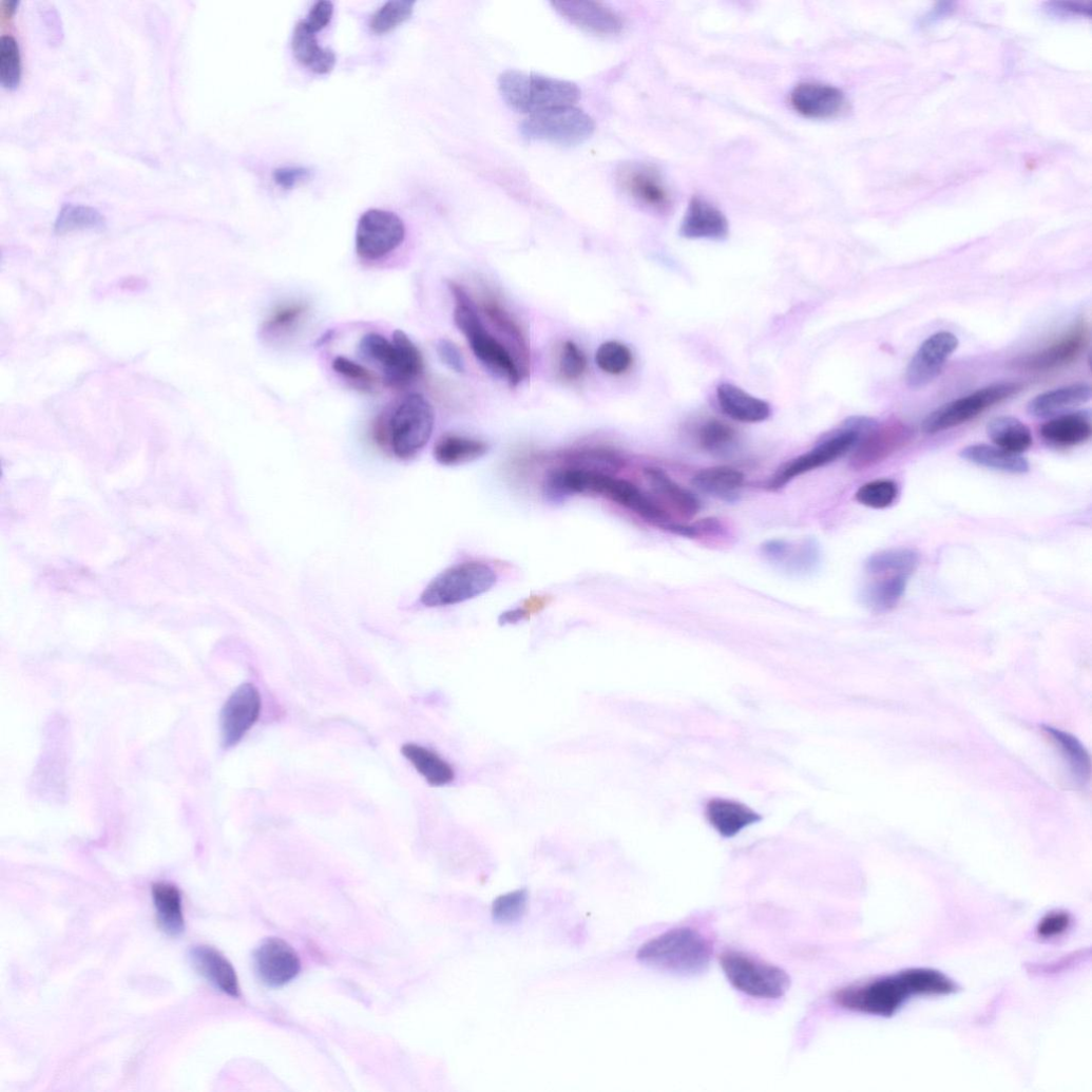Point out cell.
<instances>
[{
	"instance_id": "obj_42",
	"label": "cell",
	"mask_w": 1092,
	"mask_h": 1092,
	"mask_svg": "<svg viewBox=\"0 0 1092 1092\" xmlns=\"http://www.w3.org/2000/svg\"><path fill=\"white\" fill-rule=\"evenodd\" d=\"M416 2L413 0H392L379 8L370 20V30L377 35H384L405 23L414 14Z\"/></svg>"
},
{
	"instance_id": "obj_24",
	"label": "cell",
	"mask_w": 1092,
	"mask_h": 1092,
	"mask_svg": "<svg viewBox=\"0 0 1092 1092\" xmlns=\"http://www.w3.org/2000/svg\"><path fill=\"white\" fill-rule=\"evenodd\" d=\"M679 233L689 240H724L729 234L725 215L702 197H693L681 225Z\"/></svg>"
},
{
	"instance_id": "obj_29",
	"label": "cell",
	"mask_w": 1092,
	"mask_h": 1092,
	"mask_svg": "<svg viewBox=\"0 0 1092 1092\" xmlns=\"http://www.w3.org/2000/svg\"><path fill=\"white\" fill-rule=\"evenodd\" d=\"M707 819L723 837L732 838L761 818L747 806L734 801L716 799L707 805Z\"/></svg>"
},
{
	"instance_id": "obj_20",
	"label": "cell",
	"mask_w": 1092,
	"mask_h": 1092,
	"mask_svg": "<svg viewBox=\"0 0 1092 1092\" xmlns=\"http://www.w3.org/2000/svg\"><path fill=\"white\" fill-rule=\"evenodd\" d=\"M793 110L810 119H832L845 112L847 99L838 88L819 82H804L790 93Z\"/></svg>"
},
{
	"instance_id": "obj_34",
	"label": "cell",
	"mask_w": 1092,
	"mask_h": 1092,
	"mask_svg": "<svg viewBox=\"0 0 1092 1092\" xmlns=\"http://www.w3.org/2000/svg\"><path fill=\"white\" fill-rule=\"evenodd\" d=\"M960 457L978 466L1009 474H1026L1030 471V463L1024 457L998 446L971 445L960 452Z\"/></svg>"
},
{
	"instance_id": "obj_47",
	"label": "cell",
	"mask_w": 1092,
	"mask_h": 1092,
	"mask_svg": "<svg viewBox=\"0 0 1092 1092\" xmlns=\"http://www.w3.org/2000/svg\"><path fill=\"white\" fill-rule=\"evenodd\" d=\"M529 895L525 889L506 893L492 905V917L496 923L511 925L519 922L526 913Z\"/></svg>"
},
{
	"instance_id": "obj_44",
	"label": "cell",
	"mask_w": 1092,
	"mask_h": 1092,
	"mask_svg": "<svg viewBox=\"0 0 1092 1092\" xmlns=\"http://www.w3.org/2000/svg\"><path fill=\"white\" fill-rule=\"evenodd\" d=\"M899 486L887 479L874 480L863 484L856 493V500L861 505L873 510H885L896 502Z\"/></svg>"
},
{
	"instance_id": "obj_35",
	"label": "cell",
	"mask_w": 1092,
	"mask_h": 1092,
	"mask_svg": "<svg viewBox=\"0 0 1092 1092\" xmlns=\"http://www.w3.org/2000/svg\"><path fill=\"white\" fill-rule=\"evenodd\" d=\"M907 575H890L865 587L861 593L862 605L875 614L895 610L906 591Z\"/></svg>"
},
{
	"instance_id": "obj_36",
	"label": "cell",
	"mask_w": 1092,
	"mask_h": 1092,
	"mask_svg": "<svg viewBox=\"0 0 1092 1092\" xmlns=\"http://www.w3.org/2000/svg\"><path fill=\"white\" fill-rule=\"evenodd\" d=\"M487 451L488 446L483 441L458 435H445L436 443L434 457L442 465L456 466L478 460Z\"/></svg>"
},
{
	"instance_id": "obj_14",
	"label": "cell",
	"mask_w": 1092,
	"mask_h": 1092,
	"mask_svg": "<svg viewBox=\"0 0 1092 1092\" xmlns=\"http://www.w3.org/2000/svg\"><path fill=\"white\" fill-rule=\"evenodd\" d=\"M1089 344V328L1084 322L1062 337L1035 352L1018 357L1012 362L1015 369L1028 372L1049 371L1076 361Z\"/></svg>"
},
{
	"instance_id": "obj_30",
	"label": "cell",
	"mask_w": 1092,
	"mask_h": 1092,
	"mask_svg": "<svg viewBox=\"0 0 1092 1092\" xmlns=\"http://www.w3.org/2000/svg\"><path fill=\"white\" fill-rule=\"evenodd\" d=\"M291 45L295 59L318 74H328L336 66L334 52L322 47L317 34L310 32L303 22L296 24Z\"/></svg>"
},
{
	"instance_id": "obj_10",
	"label": "cell",
	"mask_w": 1092,
	"mask_h": 1092,
	"mask_svg": "<svg viewBox=\"0 0 1092 1092\" xmlns=\"http://www.w3.org/2000/svg\"><path fill=\"white\" fill-rule=\"evenodd\" d=\"M1022 389L1023 384L1020 382L996 383L980 388L931 414L923 422V432L936 435L960 426L986 409L1011 399Z\"/></svg>"
},
{
	"instance_id": "obj_16",
	"label": "cell",
	"mask_w": 1092,
	"mask_h": 1092,
	"mask_svg": "<svg viewBox=\"0 0 1092 1092\" xmlns=\"http://www.w3.org/2000/svg\"><path fill=\"white\" fill-rule=\"evenodd\" d=\"M262 698L250 683L241 685L226 703L221 716L222 743L225 749L235 747L260 719Z\"/></svg>"
},
{
	"instance_id": "obj_18",
	"label": "cell",
	"mask_w": 1092,
	"mask_h": 1092,
	"mask_svg": "<svg viewBox=\"0 0 1092 1092\" xmlns=\"http://www.w3.org/2000/svg\"><path fill=\"white\" fill-rule=\"evenodd\" d=\"M253 962L258 978L272 988L289 983L302 970L300 955L280 938L264 940L254 952Z\"/></svg>"
},
{
	"instance_id": "obj_54",
	"label": "cell",
	"mask_w": 1092,
	"mask_h": 1092,
	"mask_svg": "<svg viewBox=\"0 0 1092 1092\" xmlns=\"http://www.w3.org/2000/svg\"><path fill=\"white\" fill-rule=\"evenodd\" d=\"M311 176L312 171L305 167H284L275 169L272 173L274 183L283 189H291Z\"/></svg>"
},
{
	"instance_id": "obj_19",
	"label": "cell",
	"mask_w": 1092,
	"mask_h": 1092,
	"mask_svg": "<svg viewBox=\"0 0 1092 1092\" xmlns=\"http://www.w3.org/2000/svg\"><path fill=\"white\" fill-rule=\"evenodd\" d=\"M958 346L957 337L951 332H939L928 338L907 367V385L913 389H921L931 384Z\"/></svg>"
},
{
	"instance_id": "obj_51",
	"label": "cell",
	"mask_w": 1092,
	"mask_h": 1092,
	"mask_svg": "<svg viewBox=\"0 0 1092 1092\" xmlns=\"http://www.w3.org/2000/svg\"><path fill=\"white\" fill-rule=\"evenodd\" d=\"M332 368L342 377L357 382L364 387H370L376 383V377L370 370L348 358H336L332 363Z\"/></svg>"
},
{
	"instance_id": "obj_33",
	"label": "cell",
	"mask_w": 1092,
	"mask_h": 1092,
	"mask_svg": "<svg viewBox=\"0 0 1092 1092\" xmlns=\"http://www.w3.org/2000/svg\"><path fill=\"white\" fill-rule=\"evenodd\" d=\"M152 897L162 932L171 937L180 936L185 932V919L179 889L171 883L158 882L152 887Z\"/></svg>"
},
{
	"instance_id": "obj_27",
	"label": "cell",
	"mask_w": 1092,
	"mask_h": 1092,
	"mask_svg": "<svg viewBox=\"0 0 1092 1092\" xmlns=\"http://www.w3.org/2000/svg\"><path fill=\"white\" fill-rule=\"evenodd\" d=\"M1091 400V387L1078 383L1042 392L1028 405L1030 416L1046 419L1084 405Z\"/></svg>"
},
{
	"instance_id": "obj_2",
	"label": "cell",
	"mask_w": 1092,
	"mask_h": 1092,
	"mask_svg": "<svg viewBox=\"0 0 1092 1092\" xmlns=\"http://www.w3.org/2000/svg\"><path fill=\"white\" fill-rule=\"evenodd\" d=\"M917 996H925L924 980L921 969L912 968L862 984L842 988L834 995V1001L843 1010L889 1018L911 997Z\"/></svg>"
},
{
	"instance_id": "obj_45",
	"label": "cell",
	"mask_w": 1092,
	"mask_h": 1092,
	"mask_svg": "<svg viewBox=\"0 0 1092 1092\" xmlns=\"http://www.w3.org/2000/svg\"><path fill=\"white\" fill-rule=\"evenodd\" d=\"M309 307L303 303H292L279 307L263 325V333L267 337H280L292 331L308 313Z\"/></svg>"
},
{
	"instance_id": "obj_41",
	"label": "cell",
	"mask_w": 1092,
	"mask_h": 1092,
	"mask_svg": "<svg viewBox=\"0 0 1092 1092\" xmlns=\"http://www.w3.org/2000/svg\"><path fill=\"white\" fill-rule=\"evenodd\" d=\"M1046 732L1061 749L1075 779L1079 782L1087 781L1090 774V759L1081 744L1072 735L1053 728H1046Z\"/></svg>"
},
{
	"instance_id": "obj_11",
	"label": "cell",
	"mask_w": 1092,
	"mask_h": 1092,
	"mask_svg": "<svg viewBox=\"0 0 1092 1092\" xmlns=\"http://www.w3.org/2000/svg\"><path fill=\"white\" fill-rule=\"evenodd\" d=\"M862 436L848 425L825 438L810 452L791 459L778 468L767 487L778 491L791 480L825 466L854 449Z\"/></svg>"
},
{
	"instance_id": "obj_38",
	"label": "cell",
	"mask_w": 1092,
	"mask_h": 1092,
	"mask_svg": "<svg viewBox=\"0 0 1092 1092\" xmlns=\"http://www.w3.org/2000/svg\"><path fill=\"white\" fill-rule=\"evenodd\" d=\"M402 753L433 786H443L455 779L452 766L439 754L423 746L406 744L402 748Z\"/></svg>"
},
{
	"instance_id": "obj_8",
	"label": "cell",
	"mask_w": 1092,
	"mask_h": 1092,
	"mask_svg": "<svg viewBox=\"0 0 1092 1092\" xmlns=\"http://www.w3.org/2000/svg\"><path fill=\"white\" fill-rule=\"evenodd\" d=\"M721 966L736 990L754 999H780L790 985V978L784 970L741 952L724 953Z\"/></svg>"
},
{
	"instance_id": "obj_52",
	"label": "cell",
	"mask_w": 1092,
	"mask_h": 1092,
	"mask_svg": "<svg viewBox=\"0 0 1092 1092\" xmlns=\"http://www.w3.org/2000/svg\"><path fill=\"white\" fill-rule=\"evenodd\" d=\"M1069 913L1055 911L1046 915L1037 925V935L1042 939H1054L1064 935L1071 926Z\"/></svg>"
},
{
	"instance_id": "obj_49",
	"label": "cell",
	"mask_w": 1092,
	"mask_h": 1092,
	"mask_svg": "<svg viewBox=\"0 0 1092 1092\" xmlns=\"http://www.w3.org/2000/svg\"><path fill=\"white\" fill-rule=\"evenodd\" d=\"M587 358L583 351L572 341H566L560 348L558 370L569 381L580 379L587 370Z\"/></svg>"
},
{
	"instance_id": "obj_6",
	"label": "cell",
	"mask_w": 1092,
	"mask_h": 1092,
	"mask_svg": "<svg viewBox=\"0 0 1092 1092\" xmlns=\"http://www.w3.org/2000/svg\"><path fill=\"white\" fill-rule=\"evenodd\" d=\"M498 581L493 568L480 561L457 563L435 577L420 601L426 608L457 606L479 597Z\"/></svg>"
},
{
	"instance_id": "obj_46",
	"label": "cell",
	"mask_w": 1092,
	"mask_h": 1092,
	"mask_svg": "<svg viewBox=\"0 0 1092 1092\" xmlns=\"http://www.w3.org/2000/svg\"><path fill=\"white\" fill-rule=\"evenodd\" d=\"M633 361L631 349L617 341L604 343L595 353V362L599 368L613 376L626 373L633 365Z\"/></svg>"
},
{
	"instance_id": "obj_12",
	"label": "cell",
	"mask_w": 1092,
	"mask_h": 1092,
	"mask_svg": "<svg viewBox=\"0 0 1092 1092\" xmlns=\"http://www.w3.org/2000/svg\"><path fill=\"white\" fill-rule=\"evenodd\" d=\"M405 236L406 228L400 216L382 210H369L358 223L356 252L363 260H380L399 248Z\"/></svg>"
},
{
	"instance_id": "obj_7",
	"label": "cell",
	"mask_w": 1092,
	"mask_h": 1092,
	"mask_svg": "<svg viewBox=\"0 0 1092 1092\" xmlns=\"http://www.w3.org/2000/svg\"><path fill=\"white\" fill-rule=\"evenodd\" d=\"M435 411L426 397L413 392L388 416V449L397 459L416 458L428 444L435 428Z\"/></svg>"
},
{
	"instance_id": "obj_5",
	"label": "cell",
	"mask_w": 1092,
	"mask_h": 1092,
	"mask_svg": "<svg viewBox=\"0 0 1092 1092\" xmlns=\"http://www.w3.org/2000/svg\"><path fill=\"white\" fill-rule=\"evenodd\" d=\"M499 90L513 110L535 115L553 109L573 107L580 89L572 81L537 73L509 70L499 78Z\"/></svg>"
},
{
	"instance_id": "obj_55",
	"label": "cell",
	"mask_w": 1092,
	"mask_h": 1092,
	"mask_svg": "<svg viewBox=\"0 0 1092 1092\" xmlns=\"http://www.w3.org/2000/svg\"><path fill=\"white\" fill-rule=\"evenodd\" d=\"M437 353L441 362L451 370L462 373L465 371V361L460 349L449 340L438 341Z\"/></svg>"
},
{
	"instance_id": "obj_23",
	"label": "cell",
	"mask_w": 1092,
	"mask_h": 1092,
	"mask_svg": "<svg viewBox=\"0 0 1092 1092\" xmlns=\"http://www.w3.org/2000/svg\"><path fill=\"white\" fill-rule=\"evenodd\" d=\"M188 957L194 970L224 994L241 997L236 971L221 952L211 946L196 945L190 949Z\"/></svg>"
},
{
	"instance_id": "obj_21",
	"label": "cell",
	"mask_w": 1092,
	"mask_h": 1092,
	"mask_svg": "<svg viewBox=\"0 0 1092 1092\" xmlns=\"http://www.w3.org/2000/svg\"><path fill=\"white\" fill-rule=\"evenodd\" d=\"M481 311L491 327L498 332L502 342L512 352L524 377L530 372L531 355L528 339L518 322L510 311L490 293L481 301Z\"/></svg>"
},
{
	"instance_id": "obj_26",
	"label": "cell",
	"mask_w": 1092,
	"mask_h": 1092,
	"mask_svg": "<svg viewBox=\"0 0 1092 1092\" xmlns=\"http://www.w3.org/2000/svg\"><path fill=\"white\" fill-rule=\"evenodd\" d=\"M646 477L658 498L682 518L696 516L702 504L696 495L681 486L660 468H647Z\"/></svg>"
},
{
	"instance_id": "obj_50",
	"label": "cell",
	"mask_w": 1092,
	"mask_h": 1092,
	"mask_svg": "<svg viewBox=\"0 0 1092 1092\" xmlns=\"http://www.w3.org/2000/svg\"><path fill=\"white\" fill-rule=\"evenodd\" d=\"M392 349V342L387 341L378 333L364 336L359 344V352L367 360L378 363L383 367Z\"/></svg>"
},
{
	"instance_id": "obj_17",
	"label": "cell",
	"mask_w": 1092,
	"mask_h": 1092,
	"mask_svg": "<svg viewBox=\"0 0 1092 1092\" xmlns=\"http://www.w3.org/2000/svg\"><path fill=\"white\" fill-rule=\"evenodd\" d=\"M553 9L576 27L598 36H614L625 28L622 16L604 3L555 0Z\"/></svg>"
},
{
	"instance_id": "obj_37",
	"label": "cell",
	"mask_w": 1092,
	"mask_h": 1092,
	"mask_svg": "<svg viewBox=\"0 0 1092 1092\" xmlns=\"http://www.w3.org/2000/svg\"><path fill=\"white\" fill-rule=\"evenodd\" d=\"M985 430L992 442L1013 454L1020 455L1033 444L1030 428L1016 418H996L988 423Z\"/></svg>"
},
{
	"instance_id": "obj_58",
	"label": "cell",
	"mask_w": 1092,
	"mask_h": 1092,
	"mask_svg": "<svg viewBox=\"0 0 1092 1092\" xmlns=\"http://www.w3.org/2000/svg\"><path fill=\"white\" fill-rule=\"evenodd\" d=\"M526 613L524 611H514L503 615L504 622H516L522 619Z\"/></svg>"
},
{
	"instance_id": "obj_3",
	"label": "cell",
	"mask_w": 1092,
	"mask_h": 1092,
	"mask_svg": "<svg viewBox=\"0 0 1092 1092\" xmlns=\"http://www.w3.org/2000/svg\"><path fill=\"white\" fill-rule=\"evenodd\" d=\"M448 287L455 301V324L476 359L495 377L518 386L525 377L512 352L486 328L467 291L455 282Z\"/></svg>"
},
{
	"instance_id": "obj_40",
	"label": "cell",
	"mask_w": 1092,
	"mask_h": 1092,
	"mask_svg": "<svg viewBox=\"0 0 1092 1092\" xmlns=\"http://www.w3.org/2000/svg\"><path fill=\"white\" fill-rule=\"evenodd\" d=\"M920 555L913 549H890L871 555L865 562L870 574L907 575L918 568Z\"/></svg>"
},
{
	"instance_id": "obj_48",
	"label": "cell",
	"mask_w": 1092,
	"mask_h": 1092,
	"mask_svg": "<svg viewBox=\"0 0 1092 1092\" xmlns=\"http://www.w3.org/2000/svg\"><path fill=\"white\" fill-rule=\"evenodd\" d=\"M735 430L725 422L708 421L698 433L701 446L710 453L721 454L728 451L735 441Z\"/></svg>"
},
{
	"instance_id": "obj_57",
	"label": "cell",
	"mask_w": 1092,
	"mask_h": 1092,
	"mask_svg": "<svg viewBox=\"0 0 1092 1092\" xmlns=\"http://www.w3.org/2000/svg\"><path fill=\"white\" fill-rule=\"evenodd\" d=\"M18 5H19V3L15 2V0H13V2H12V0H9V2H5L4 3L2 11H3L5 19H11L15 15Z\"/></svg>"
},
{
	"instance_id": "obj_22",
	"label": "cell",
	"mask_w": 1092,
	"mask_h": 1092,
	"mask_svg": "<svg viewBox=\"0 0 1092 1092\" xmlns=\"http://www.w3.org/2000/svg\"><path fill=\"white\" fill-rule=\"evenodd\" d=\"M392 349L382 367L384 382L390 387H404L416 381L424 371L422 352L402 330L392 334Z\"/></svg>"
},
{
	"instance_id": "obj_25",
	"label": "cell",
	"mask_w": 1092,
	"mask_h": 1092,
	"mask_svg": "<svg viewBox=\"0 0 1092 1092\" xmlns=\"http://www.w3.org/2000/svg\"><path fill=\"white\" fill-rule=\"evenodd\" d=\"M717 399L723 413L737 422L761 423L771 415L768 403L731 383L717 387Z\"/></svg>"
},
{
	"instance_id": "obj_43",
	"label": "cell",
	"mask_w": 1092,
	"mask_h": 1092,
	"mask_svg": "<svg viewBox=\"0 0 1092 1092\" xmlns=\"http://www.w3.org/2000/svg\"><path fill=\"white\" fill-rule=\"evenodd\" d=\"M22 79V62L18 42L11 36L0 39V83L16 90Z\"/></svg>"
},
{
	"instance_id": "obj_1",
	"label": "cell",
	"mask_w": 1092,
	"mask_h": 1092,
	"mask_svg": "<svg viewBox=\"0 0 1092 1092\" xmlns=\"http://www.w3.org/2000/svg\"><path fill=\"white\" fill-rule=\"evenodd\" d=\"M549 488L556 494L601 496L665 530L672 521L662 504L634 483L608 474L586 470H560L550 477Z\"/></svg>"
},
{
	"instance_id": "obj_32",
	"label": "cell",
	"mask_w": 1092,
	"mask_h": 1092,
	"mask_svg": "<svg viewBox=\"0 0 1092 1092\" xmlns=\"http://www.w3.org/2000/svg\"><path fill=\"white\" fill-rule=\"evenodd\" d=\"M1091 434V417L1087 411L1061 416L1046 423L1040 429V435L1046 441L1058 446L1081 444Z\"/></svg>"
},
{
	"instance_id": "obj_15",
	"label": "cell",
	"mask_w": 1092,
	"mask_h": 1092,
	"mask_svg": "<svg viewBox=\"0 0 1092 1092\" xmlns=\"http://www.w3.org/2000/svg\"><path fill=\"white\" fill-rule=\"evenodd\" d=\"M914 436L915 430L899 420L888 421L883 425L878 424L856 445L850 466L855 471L871 467L907 446Z\"/></svg>"
},
{
	"instance_id": "obj_53",
	"label": "cell",
	"mask_w": 1092,
	"mask_h": 1092,
	"mask_svg": "<svg viewBox=\"0 0 1092 1092\" xmlns=\"http://www.w3.org/2000/svg\"><path fill=\"white\" fill-rule=\"evenodd\" d=\"M334 13V6L331 2H319L310 11L307 19L303 21L305 26L312 33L317 34L325 30L331 22Z\"/></svg>"
},
{
	"instance_id": "obj_56",
	"label": "cell",
	"mask_w": 1092,
	"mask_h": 1092,
	"mask_svg": "<svg viewBox=\"0 0 1092 1092\" xmlns=\"http://www.w3.org/2000/svg\"><path fill=\"white\" fill-rule=\"evenodd\" d=\"M1084 956H1085V952L1080 951V952H1076V953H1073L1071 955L1065 956V957L1058 959L1057 961H1054V962H1051V963L1034 964V965H1032V972L1035 973V974H1040V975H1043V974H1056L1058 972L1065 971L1068 968L1073 966L1074 964L1080 962L1083 960Z\"/></svg>"
},
{
	"instance_id": "obj_9",
	"label": "cell",
	"mask_w": 1092,
	"mask_h": 1092,
	"mask_svg": "<svg viewBox=\"0 0 1092 1092\" xmlns=\"http://www.w3.org/2000/svg\"><path fill=\"white\" fill-rule=\"evenodd\" d=\"M520 132L529 140L574 147L590 139L595 122L582 110L566 107L530 116L520 126Z\"/></svg>"
},
{
	"instance_id": "obj_28",
	"label": "cell",
	"mask_w": 1092,
	"mask_h": 1092,
	"mask_svg": "<svg viewBox=\"0 0 1092 1092\" xmlns=\"http://www.w3.org/2000/svg\"><path fill=\"white\" fill-rule=\"evenodd\" d=\"M764 556L778 566L793 573H808L819 563V548L813 541L792 544L783 540H771L763 544Z\"/></svg>"
},
{
	"instance_id": "obj_39",
	"label": "cell",
	"mask_w": 1092,
	"mask_h": 1092,
	"mask_svg": "<svg viewBox=\"0 0 1092 1092\" xmlns=\"http://www.w3.org/2000/svg\"><path fill=\"white\" fill-rule=\"evenodd\" d=\"M108 228L107 218L96 209L85 206L63 205L54 226L58 235L76 231L102 232Z\"/></svg>"
},
{
	"instance_id": "obj_4",
	"label": "cell",
	"mask_w": 1092,
	"mask_h": 1092,
	"mask_svg": "<svg viewBox=\"0 0 1092 1092\" xmlns=\"http://www.w3.org/2000/svg\"><path fill=\"white\" fill-rule=\"evenodd\" d=\"M712 955V945L702 933L678 927L646 942L637 952V959L652 969L689 976L704 973Z\"/></svg>"
},
{
	"instance_id": "obj_31",
	"label": "cell",
	"mask_w": 1092,
	"mask_h": 1092,
	"mask_svg": "<svg viewBox=\"0 0 1092 1092\" xmlns=\"http://www.w3.org/2000/svg\"><path fill=\"white\" fill-rule=\"evenodd\" d=\"M744 482V474L730 466L706 468L692 479V484L700 491L726 502L737 499Z\"/></svg>"
},
{
	"instance_id": "obj_13",
	"label": "cell",
	"mask_w": 1092,
	"mask_h": 1092,
	"mask_svg": "<svg viewBox=\"0 0 1092 1092\" xmlns=\"http://www.w3.org/2000/svg\"><path fill=\"white\" fill-rule=\"evenodd\" d=\"M616 183L632 202L646 209L663 213L672 205V196L663 176L648 164H621L616 170Z\"/></svg>"
}]
</instances>
